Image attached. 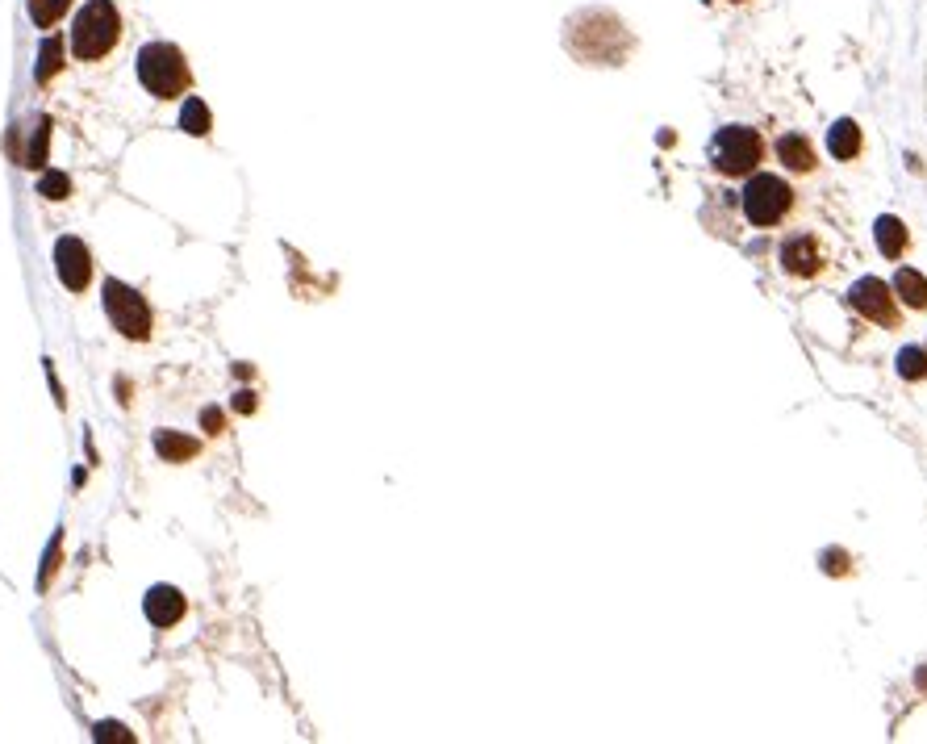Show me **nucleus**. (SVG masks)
<instances>
[{
    "instance_id": "obj_1",
    "label": "nucleus",
    "mask_w": 927,
    "mask_h": 744,
    "mask_svg": "<svg viewBox=\"0 0 927 744\" xmlns=\"http://www.w3.org/2000/svg\"><path fill=\"white\" fill-rule=\"evenodd\" d=\"M117 38H122V13H117L113 0H88L71 21V55L84 63L105 59Z\"/></svg>"
},
{
    "instance_id": "obj_2",
    "label": "nucleus",
    "mask_w": 927,
    "mask_h": 744,
    "mask_svg": "<svg viewBox=\"0 0 927 744\" xmlns=\"http://www.w3.org/2000/svg\"><path fill=\"white\" fill-rule=\"evenodd\" d=\"M138 80H142V88H147L151 97L172 101V97H184V92H188L193 72H188L180 46H172V42H147L138 51Z\"/></svg>"
},
{
    "instance_id": "obj_3",
    "label": "nucleus",
    "mask_w": 927,
    "mask_h": 744,
    "mask_svg": "<svg viewBox=\"0 0 927 744\" xmlns=\"http://www.w3.org/2000/svg\"><path fill=\"white\" fill-rule=\"evenodd\" d=\"M760 159H765V143H760V134L748 126H723L715 134V143H710V164L731 180L752 176Z\"/></svg>"
},
{
    "instance_id": "obj_4",
    "label": "nucleus",
    "mask_w": 927,
    "mask_h": 744,
    "mask_svg": "<svg viewBox=\"0 0 927 744\" xmlns=\"http://www.w3.org/2000/svg\"><path fill=\"white\" fill-rule=\"evenodd\" d=\"M581 21H585L593 34H589V42H573V46H568V51H573L577 59H585V63H623V59H627L631 34H627V26H623V21H618L614 13L589 9V13H581Z\"/></svg>"
},
{
    "instance_id": "obj_5",
    "label": "nucleus",
    "mask_w": 927,
    "mask_h": 744,
    "mask_svg": "<svg viewBox=\"0 0 927 744\" xmlns=\"http://www.w3.org/2000/svg\"><path fill=\"white\" fill-rule=\"evenodd\" d=\"M794 209V189L773 172H752L744 184V214L756 226H777Z\"/></svg>"
},
{
    "instance_id": "obj_6",
    "label": "nucleus",
    "mask_w": 927,
    "mask_h": 744,
    "mask_svg": "<svg viewBox=\"0 0 927 744\" xmlns=\"http://www.w3.org/2000/svg\"><path fill=\"white\" fill-rule=\"evenodd\" d=\"M105 310H109V322L126 339H151V306L142 301L138 289L122 285V281H105Z\"/></svg>"
},
{
    "instance_id": "obj_7",
    "label": "nucleus",
    "mask_w": 927,
    "mask_h": 744,
    "mask_svg": "<svg viewBox=\"0 0 927 744\" xmlns=\"http://www.w3.org/2000/svg\"><path fill=\"white\" fill-rule=\"evenodd\" d=\"M848 306L861 318L877 322V327H898L894 289H886V281H877V276H861V281L848 289Z\"/></svg>"
},
{
    "instance_id": "obj_8",
    "label": "nucleus",
    "mask_w": 927,
    "mask_h": 744,
    "mask_svg": "<svg viewBox=\"0 0 927 744\" xmlns=\"http://www.w3.org/2000/svg\"><path fill=\"white\" fill-rule=\"evenodd\" d=\"M55 268H59V281L71 289V293H84L92 285V255L80 239L63 235L55 243Z\"/></svg>"
},
{
    "instance_id": "obj_9",
    "label": "nucleus",
    "mask_w": 927,
    "mask_h": 744,
    "mask_svg": "<svg viewBox=\"0 0 927 744\" xmlns=\"http://www.w3.org/2000/svg\"><path fill=\"white\" fill-rule=\"evenodd\" d=\"M781 268L790 276H815L823 268V255H819V243L811 235H790L781 243Z\"/></svg>"
},
{
    "instance_id": "obj_10",
    "label": "nucleus",
    "mask_w": 927,
    "mask_h": 744,
    "mask_svg": "<svg viewBox=\"0 0 927 744\" xmlns=\"http://www.w3.org/2000/svg\"><path fill=\"white\" fill-rule=\"evenodd\" d=\"M142 607H147V619L155 623V627H176L180 619H184V594L176 590V586H155L147 598H142Z\"/></svg>"
},
{
    "instance_id": "obj_11",
    "label": "nucleus",
    "mask_w": 927,
    "mask_h": 744,
    "mask_svg": "<svg viewBox=\"0 0 927 744\" xmlns=\"http://www.w3.org/2000/svg\"><path fill=\"white\" fill-rule=\"evenodd\" d=\"M777 159L798 176L815 172V147H811V138L806 134H781L777 138Z\"/></svg>"
},
{
    "instance_id": "obj_12",
    "label": "nucleus",
    "mask_w": 927,
    "mask_h": 744,
    "mask_svg": "<svg viewBox=\"0 0 927 744\" xmlns=\"http://www.w3.org/2000/svg\"><path fill=\"white\" fill-rule=\"evenodd\" d=\"M155 452L168 460V464H184V460H193L197 452H201V444L193 435H180V431H155Z\"/></svg>"
},
{
    "instance_id": "obj_13",
    "label": "nucleus",
    "mask_w": 927,
    "mask_h": 744,
    "mask_svg": "<svg viewBox=\"0 0 927 744\" xmlns=\"http://www.w3.org/2000/svg\"><path fill=\"white\" fill-rule=\"evenodd\" d=\"M877 251H882L886 255V260H898V255L902 251H907L911 247V235H907V226H902V218H877Z\"/></svg>"
},
{
    "instance_id": "obj_14",
    "label": "nucleus",
    "mask_w": 927,
    "mask_h": 744,
    "mask_svg": "<svg viewBox=\"0 0 927 744\" xmlns=\"http://www.w3.org/2000/svg\"><path fill=\"white\" fill-rule=\"evenodd\" d=\"M827 151L836 155V159H852V155H861V126L852 122V118H840L836 126L827 130Z\"/></svg>"
},
{
    "instance_id": "obj_15",
    "label": "nucleus",
    "mask_w": 927,
    "mask_h": 744,
    "mask_svg": "<svg viewBox=\"0 0 927 744\" xmlns=\"http://www.w3.org/2000/svg\"><path fill=\"white\" fill-rule=\"evenodd\" d=\"M894 297H902L911 310H927V276H919L915 268H898V276H894Z\"/></svg>"
},
{
    "instance_id": "obj_16",
    "label": "nucleus",
    "mask_w": 927,
    "mask_h": 744,
    "mask_svg": "<svg viewBox=\"0 0 927 744\" xmlns=\"http://www.w3.org/2000/svg\"><path fill=\"white\" fill-rule=\"evenodd\" d=\"M180 130L193 134V138H205V134L213 130V113H209V105H205L201 97H188V101H184V109H180Z\"/></svg>"
},
{
    "instance_id": "obj_17",
    "label": "nucleus",
    "mask_w": 927,
    "mask_h": 744,
    "mask_svg": "<svg viewBox=\"0 0 927 744\" xmlns=\"http://www.w3.org/2000/svg\"><path fill=\"white\" fill-rule=\"evenodd\" d=\"M63 72V38L59 34H51L42 42V51H38V67H34V76H38V84H46V80H55Z\"/></svg>"
},
{
    "instance_id": "obj_18",
    "label": "nucleus",
    "mask_w": 927,
    "mask_h": 744,
    "mask_svg": "<svg viewBox=\"0 0 927 744\" xmlns=\"http://www.w3.org/2000/svg\"><path fill=\"white\" fill-rule=\"evenodd\" d=\"M67 5H71V0H30V17H34V26H38V30L59 26L63 13H67Z\"/></svg>"
},
{
    "instance_id": "obj_19",
    "label": "nucleus",
    "mask_w": 927,
    "mask_h": 744,
    "mask_svg": "<svg viewBox=\"0 0 927 744\" xmlns=\"http://www.w3.org/2000/svg\"><path fill=\"white\" fill-rule=\"evenodd\" d=\"M898 377L927 381V352H923V347H902V352H898Z\"/></svg>"
},
{
    "instance_id": "obj_20",
    "label": "nucleus",
    "mask_w": 927,
    "mask_h": 744,
    "mask_svg": "<svg viewBox=\"0 0 927 744\" xmlns=\"http://www.w3.org/2000/svg\"><path fill=\"white\" fill-rule=\"evenodd\" d=\"M46 151H51V122H38L34 138H30V151H26V168H46Z\"/></svg>"
},
{
    "instance_id": "obj_21",
    "label": "nucleus",
    "mask_w": 927,
    "mask_h": 744,
    "mask_svg": "<svg viewBox=\"0 0 927 744\" xmlns=\"http://www.w3.org/2000/svg\"><path fill=\"white\" fill-rule=\"evenodd\" d=\"M38 197H46V201H67V197H71V176H67V172H42Z\"/></svg>"
},
{
    "instance_id": "obj_22",
    "label": "nucleus",
    "mask_w": 927,
    "mask_h": 744,
    "mask_svg": "<svg viewBox=\"0 0 927 744\" xmlns=\"http://www.w3.org/2000/svg\"><path fill=\"white\" fill-rule=\"evenodd\" d=\"M92 740L97 744H134V732L126 724H117V719H101V724L92 728Z\"/></svg>"
},
{
    "instance_id": "obj_23",
    "label": "nucleus",
    "mask_w": 927,
    "mask_h": 744,
    "mask_svg": "<svg viewBox=\"0 0 927 744\" xmlns=\"http://www.w3.org/2000/svg\"><path fill=\"white\" fill-rule=\"evenodd\" d=\"M59 552H63V536H55V540H51V548H46V565H42V577H38V586H42V590L51 586V577H55V569H59Z\"/></svg>"
},
{
    "instance_id": "obj_24",
    "label": "nucleus",
    "mask_w": 927,
    "mask_h": 744,
    "mask_svg": "<svg viewBox=\"0 0 927 744\" xmlns=\"http://www.w3.org/2000/svg\"><path fill=\"white\" fill-rule=\"evenodd\" d=\"M201 427H205L209 435H222V427H226V414H222L218 406H205V410H201Z\"/></svg>"
},
{
    "instance_id": "obj_25",
    "label": "nucleus",
    "mask_w": 927,
    "mask_h": 744,
    "mask_svg": "<svg viewBox=\"0 0 927 744\" xmlns=\"http://www.w3.org/2000/svg\"><path fill=\"white\" fill-rule=\"evenodd\" d=\"M234 406H239L243 414H251V410H255V393H251V389H239V393H234Z\"/></svg>"
},
{
    "instance_id": "obj_26",
    "label": "nucleus",
    "mask_w": 927,
    "mask_h": 744,
    "mask_svg": "<svg viewBox=\"0 0 927 744\" xmlns=\"http://www.w3.org/2000/svg\"><path fill=\"white\" fill-rule=\"evenodd\" d=\"M823 561H827V573H844V552H827Z\"/></svg>"
},
{
    "instance_id": "obj_27",
    "label": "nucleus",
    "mask_w": 927,
    "mask_h": 744,
    "mask_svg": "<svg viewBox=\"0 0 927 744\" xmlns=\"http://www.w3.org/2000/svg\"><path fill=\"white\" fill-rule=\"evenodd\" d=\"M919 686H927V669H923V673H919Z\"/></svg>"
},
{
    "instance_id": "obj_28",
    "label": "nucleus",
    "mask_w": 927,
    "mask_h": 744,
    "mask_svg": "<svg viewBox=\"0 0 927 744\" xmlns=\"http://www.w3.org/2000/svg\"><path fill=\"white\" fill-rule=\"evenodd\" d=\"M731 5H744V0H731Z\"/></svg>"
}]
</instances>
